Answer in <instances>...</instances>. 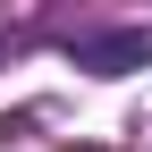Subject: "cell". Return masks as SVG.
<instances>
[{"instance_id":"obj_1","label":"cell","mask_w":152,"mask_h":152,"mask_svg":"<svg viewBox=\"0 0 152 152\" xmlns=\"http://www.w3.org/2000/svg\"><path fill=\"white\" fill-rule=\"evenodd\" d=\"M152 59V26H118V34H76V68L85 76H127Z\"/></svg>"}]
</instances>
